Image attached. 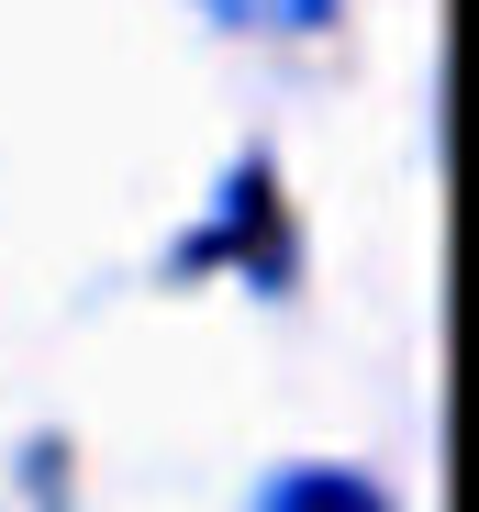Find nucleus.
I'll use <instances>...</instances> for the list:
<instances>
[{
	"mask_svg": "<svg viewBox=\"0 0 479 512\" xmlns=\"http://www.w3.org/2000/svg\"><path fill=\"white\" fill-rule=\"evenodd\" d=\"M234 256H246V268L279 290V268H290V234H279V190H268V156H246L223 179V201H212V223L179 245V279H201V268H234Z\"/></svg>",
	"mask_w": 479,
	"mask_h": 512,
	"instance_id": "f257e3e1",
	"label": "nucleus"
},
{
	"mask_svg": "<svg viewBox=\"0 0 479 512\" xmlns=\"http://www.w3.org/2000/svg\"><path fill=\"white\" fill-rule=\"evenodd\" d=\"M257 512H390V501L368 479H346V468H290V479L257 490Z\"/></svg>",
	"mask_w": 479,
	"mask_h": 512,
	"instance_id": "f03ea898",
	"label": "nucleus"
},
{
	"mask_svg": "<svg viewBox=\"0 0 479 512\" xmlns=\"http://www.w3.org/2000/svg\"><path fill=\"white\" fill-rule=\"evenodd\" d=\"M223 34H324L346 0H201Z\"/></svg>",
	"mask_w": 479,
	"mask_h": 512,
	"instance_id": "7ed1b4c3",
	"label": "nucleus"
}]
</instances>
